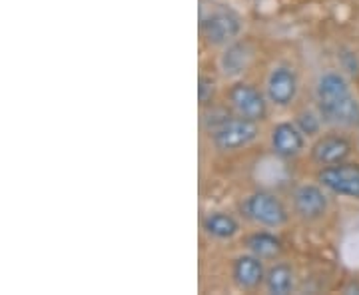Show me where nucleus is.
I'll list each match as a JSON object with an SVG mask.
<instances>
[{
    "label": "nucleus",
    "mask_w": 359,
    "mask_h": 295,
    "mask_svg": "<svg viewBox=\"0 0 359 295\" xmlns=\"http://www.w3.org/2000/svg\"><path fill=\"white\" fill-rule=\"evenodd\" d=\"M351 154V144L344 136H323L311 146V160L318 166H334L346 162Z\"/></svg>",
    "instance_id": "1a4fd4ad"
},
{
    "label": "nucleus",
    "mask_w": 359,
    "mask_h": 295,
    "mask_svg": "<svg viewBox=\"0 0 359 295\" xmlns=\"http://www.w3.org/2000/svg\"><path fill=\"white\" fill-rule=\"evenodd\" d=\"M216 96V82L214 78L200 76L198 78V100L202 106H210Z\"/></svg>",
    "instance_id": "f3484780"
},
{
    "label": "nucleus",
    "mask_w": 359,
    "mask_h": 295,
    "mask_svg": "<svg viewBox=\"0 0 359 295\" xmlns=\"http://www.w3.org/2000/svg\"><path fill=\"white\" fill-rule=\"evenodd\" d=\"M316 98L323 120L339 126L359 124V102L351 94L347 80L339 72L321 74L316 86Z\"/></svg>",
    "instance_id": "f257e3e1"
},
{
    "label": "nucleus",
    "mask_w": 359,
    "mask_h": 295,
    "mask_svg": "<svg viewBox=\"0 0 359 295\" xmlns=\"http://www.w3.org/2000/svg\"><path fill=\"white\" fill-rule=\"evenodd\" d=\"M304 132L292 122H280L271 130V148L280 158H294L304 150Z\"/></svg>",
    "instance_id": "9d476101"
},
{
    "label": "nucleus",
    "mask_w": 359,
    "mask_h": 295,
    "mask_svg": "<svg viewBox=\"0 0 359 295\" xmlns=\"http://www.w3.org/2000/svg\"><path fill=\"white\" fill-rule=\"evenodd\" d=\"M259 128L254 120L250 118H226L224 122H219L216 128H212V142L214 146L222 152H233L250 146L256 140Z\"/></svg>",
    "instance_id": "f03ea898"
},
{
    "label": "nucleus",
    "mask_w": 359,
    "mask_h": 295,
    "mask_svg": "<svg viewBox=\"0 0 359 295\" xmlns=\"http://www.w3.org/2000/svg\"><path fill=\"white\" fill-rule=\"evenodd\" d=\"M242 32L240 16L230 8H216L202 18V34L212 46H228Z\"/></svg>",
    "instance_id": "20e7f679"
},
{
    "label": "nucleus",
    "mask_w": 359,
    "mask_h": 295,
    "mask_svg": "<svg viewBox=\"0 0 359 295\" xmlns=\"http://www.w3.org/2000/svg\"><path fill=\"white\" fill-rule=\"evenodd\" d=\"M266 287L269 294L285 295L294 289V271L285 263H276L266 271Z\"/></svg>",
    "instance_id": "2eb2a0df"
},
{
    "label": "nucleus",
    "mask_w": 359,
    "mask_h": 295,
    "mask_svg": "<svg viewBox=\"0 0 359 295\" xmlns=\"http://www.w3.org/2000/svg\"><path fill=\"white\" fill-rule=\"evenodd\" d=\"M268 100L273 106L285 108L294 102L297 94V76L290 66H276L268 76Z\"/></svg>",
    "instance_id": "0eeeda50"
},
{
    "label": "nucleus",
    "mask_w": 359,
    "mask_h": 295,
    "mask_svg": "<svg viewBox=\"0 0 359 295\" xmlns=\"http://www.w3.org/2000/svg\"><path fill=\"white\" fill-rule=\"evenodd\" d=\"M318 181L335 195L359 200V164L339 162L334 166H321Z\"/></svg>",
    "instance_id": "39448f33"
},
{
    "label": "nucleus",
    "mask_w": 359,
    "mask_h": 295,
    "mask_svg": "<svg viewBox=\"0 0 359 295\" xmlns=\"http://www.w3.org/2000/svg\"><path fill=\"white\" fill-rule=\"evenodd\" d=\"M230 102L233 110L244 118H250L254 122L264 120L268 114V102L264 98V94L257 90L256 86L245 84V82H238L230 88Z\"/></svg>",
    "instance_id": "423d86ee"
},
{
    "label": "nucleus",
    "mask_w": 359,
    "mask_h": 295,
    "mask_svg": "<svg viewBox=\"0 0 359 295\" xmlns=\"http://www.w3.org/2000/svg\"><path fill=\"white\" fill-rule=\"evenodd\" d=\"M202 228L214 240H231L240 231V224L226 212H212L204 218Z\"/></svg>",
    "instance_id": "ddd939ff"
},
{
    "label": "nucleus",
    "mask_w": 359,
    "mask_h": 295,
    "mask_svg": "<svg viewBox=\"0 0 359 295\" xmlns=\"http://www.w3.org/2000/svg\"><path fill=\"white\" fill-rule=\"evenodd\" d=\"M295 126L304 132V136H306V134H308V136H316V134L320 132V118L313 114V112H309V110H304V112L297 114Z\"/></svg>",
    "instance_id": "dca6fc26"
},
{
    "label": "nucleus",
    "mask_w": 359,
    "mask_h": 295,
    "mask_svg": "<svg viewBox=\"0 0 359 295\" xmlns=\"http://www.w3.org/2000/svg\"><path fill=\"white\" fill-rule=\"evenodd\" d=\"M245 218L264 228H282L290 214L280 198L269 192H254L244 202Z\"/></svg>",
    "instance_id": "7ed1b4c3"
},
{
    "label": "nucleus",
    "mask_w": 359,
    "mask_h": 295,
    "mask_svg": "<svg viewBox=\"0 0 359 295\" xmlns=\"http://www.w3.org/2000/svg\"><path fill=\"white\" fill-rule=\"evenodd\" d=\"M231 275L238 287L242 289H256L262 283L266 282V270L262 263V257L254 256H240L233 261Z\"/></svg>",
    "instance_id": "9b49d317"
},
{
    "label": "nucleus",
    "mask_w": 359,
    "mask_h": 295,
    "mask_svg": "<svg viewBox=\"0 0 359 295\" xmlns=\"http://www.w3.org/2000/svg\"><path fill=\"white\" fill-rule=\"evenodd\" d=\"M245 245H248L250 254L262 257V259H273L283 252L282 240L271 231H254L245 240Z\"/></svg>",
    "instance_id": "4468645a"
},
{
    "label": "nucleus",
    "mask_w": 359,
    "mask_h": 295,
    "mask_svg": "<svg viewBox=\"0 0 359 295\" xmlns=\"http://www.w3.org/2000/svg\"><path fill=\"white\" fill-rule=\"evenodd\" d=\"M294 210L299 218L308 221L323 218L327 212V195L320 186L304 184L294 192Z\"/></svg>",
    "instance_id": "6e6552de"
},
{
    "label": "nucleus",
    "mask_w": 359,
    "mask_h": 295,
    "mask_svg": "<svg viewBox=\"0 0 359 295\" xmlns=\"http://www.w3.org/2000/svg\"><path fill=\"white\" fill-rule=\"evenodd\" d=\"M250 60H252V48L242 42H231L219 56V68L226 76H240L248 70Z\"/></svg>",
    "instance_id": "f8f14e48"
}]
</instances>
